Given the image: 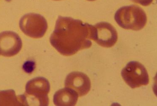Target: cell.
Segmentation results:
<instances>
[{
	"label": "cell",
	"instance_id": "3957f363",
	"mask_svg": "<svg viewBox=\"0 0 157 106\" xmlns=\"http://www.w3.org/2000/svg\"><path fill=\"white\" fill-rule=\"evenodd\" d=\"M19 25L20 29L26 35L34 39L43 37L48 29L46 19L38 14H25L20 19Z\"/></svg>",
	"mask_w": 157,
	"mask_h": 106
},
{
	"label": "cell",
	"instance_id": "7c38bea8",
	"mask_svg": "<svg viewBox=\"0 0 157 106\" xmlns=\"http://www.w3.org/2000/svg\"><path fill=\"white\" fill-rule=\"evenodd\" d=\"M134 3H138L143 6H148L153 2V0H130Z\"/></svg>",
	"mask_w": 157,
	"mask_h": 106
},
{
	"label": "cell",
	"instance_id": "ba28073f",
	"mask_svg": "<svg viewBox=\"0 0 157 106\" xmlns=\"http://www.w3.org/2000/svg\"><path fill=\"white\" fill-rule=\"evenodd\" d=\"M65 88L74 90L79 96L86 95L91 89V83L86 74L78 72H72L67 76Z\"/></svg>",
	"mask_w": 157,
	"mask_h": 106
},
{
	"label": "cell",
	"instance_id": "277c9868",
	"mask_svg": "<svg viewBox=\"0 0 157 106\" xmlns=\"http://www.w3.org/2000/svg\"><path fill=\"white\" fill-rule=\"evenodd\" d=\"M121 76L128 85L132 88L147 85L149 82L147 71L138 62H130L121 71Z\"/></svg>",
	"mask_w": 157,
	"mask_h": 106
},
{
	"label": "cell",
	"instance_id": "4fadbf2b",
	"mask_svg": "<svg viewBox=\"0 0 157 106\" xmlns=\"http://www.w3.org/2000/svg\"><path fill=\"white\" fill-rule=\"evenodd\" d=\"M87 1H96V0H87Z\"/></svg>",
	"mask_w": 157,
	"mask_h": 106
},
{
	"label": "cell",
	"instance_id": "7a4b0ae2",
	"mask_svg": "<svg viewBox=\"0 0 157 106\" xmlns=\"http://www.w3.org/2000/svg\"><path fill=\"white\" fill-rule=\"evenodd\" d=\"M115 19L120 26L127 30H140L147 22V17L144 10L135 5L118 9L115 14Z\"/></svg>",
	"mask_w": 157,
	"mask_h": 106
},
{
	"label": "cell",
	"instance_id": "5b68a950",
	"mask_svg": "<svg viewBox=\"0 0 157 106\" xmlns=\"http://www.w3.org/2000/svg\"><path fill=\"white\" fill-rule=\"evenodd\" d=\"M50 90V85L48 80L44 77H36L27 83L25 95L26 97L33 98V101L35 100L38 101L39 106H48Z\"/></svg>",
	"mask_w": 157,
	"mask_h": 106
},
{
	"label": "cell",
	"instance_id": "9c48e42d",
	"mask_svg": "<svg viewBox=\"0 0 157 106\" xmlns=\"http://www.w3.org/2000/svg\"><path fill=\"white\" fill-rule=\"evenodd\" d=\"M78 95L74 90L65 88L56 91L53 101L57 106H73L76 104Z\"/></svg>",
	"mask_w": 157,
	"mask_h": 106
},
{
	"label": "cell",
	"instance_id": "30bf717a",
	"mask_svg": "<svg viewBox=\"0 0 157 106\" xmlns=\"http://www.w3.org/2000/svg\"><path fill=\"white\" fill-rule=\"evenodd\" d=\"M29 105L25 94L17 96L13 90L0 91V106Z\"/></svg>",
	"mask_w": 157,
	"mask_h": 106
},
{
	"label": "cell",
	"instance_id": "52a82bcc",
	"mask_svg": "<svg viewBox=\"0 0 157 106\" xmlns=\"http://www.w3.org/2000/svg\"><path fill=\"white\" fill-rule=\"evenodd\" d=\"M95 33L93 40L102 47L109 48L113 46L117 40L116 29L110 24L101 22L94 26Z\"/></svg>",
	"mask_w": 157,
	"mask_h": 106
},
{
	"label": "cell",
	"instance_id": "8992f818",
	"mask_svg": "<svg viewBox=\"0 0 157 106\" xmlns=\"http://www.w3.org/2000/svg\"><path fill=\"white\" fill-rule=\"evenodd\" d=\"M22 40L15 32L6 31L0 33V55L6 57H12L22 49Z\"/></svg>",
	"mask_w": 157,
	"mask_h": 106
},
{
	"label": "cell",
	"instance_id": "5bb4252c",
	"mask_svg": "<svg viewBox=\"0 0 157 106\" xmlns=\"http://www.w3.org/2000/svg\"><path fill=\"white\" fill-rule=\"evenodd\" d=\"M54 1H61V0H54Z\"/></svg>",
	"mask_w": 157,
	"mask_h": 106
},
{
	"label": "cell",
	"instance_id": "8fae6325",
	"mask_svg": "<svg viewBox=\"0 0 157 106\" xmlns=\"http://www.w3.org/2000/svg\"><path fill=\"white\" fill-rule=\"evenodd\" d=\"M36 64L33 61H26L22 66V69L25 73L31 74L34 70Z\"/></svg>",
	"mask_w": 157,
	"mask_h": 106
},
{
	"label": "cell",
	"instance_id": "6da1fadb",
	"mask_svg": "<svg viewBox=\"0 0 157 106\" xmlns=\"http://www.w3.org/2000/svg\"><path fill=\"white\" fill-rule=\"evenodd\" d=\"M94 33V26L70 17L59 16L50 41L60 53L71 56L91 47Z\"/></svg>",
	"mask_w": 157,
	"mask_h": 106
}]
</instances>
